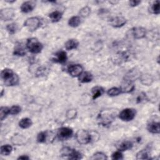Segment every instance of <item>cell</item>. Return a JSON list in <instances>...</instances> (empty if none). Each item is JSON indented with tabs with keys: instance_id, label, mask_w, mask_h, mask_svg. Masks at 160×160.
<instances>
[{
	"instance_id": "obj_1",
	"label": "cell",
	"mask_w": 160,
	"mask_h": 160,
	"mask_svg": "<svg viewBox=\"0 0 160 160\" xmlns=\"http://www.w3.org/2000/svg\"><path fill=\"white\" fill-rule=\"evenodd\" d=\"M117 111L114 109H107L101 111L97 118V121L99 124L104 126L110 125L116 119Z\"/></svg>"
},
{
	"instance_id": "obj_2",
	"label": "cell",
	"mask_w": 160,
	"mask_h": 160,
	"mask_svg": "<svg viewBox=\"0 0 160 160\" xmlns=\"http://www.w3.org/2000/svg\"><path fill=\"white\" fill-rule=\"evenodd\" d=\"M1 78L7 86H16L19 83L18 76L11 69L5 68L1 73Z\"/></svg>"
},
{
	"instance_id": "obj_3",
	"label": "cell",
	"mask_w": 160,
	"mask_h": 160,
	"mask_svg": "<svg viewBox=\"0 0 160 160\" xmlns=\"http://www.w3.org/2000/svg\"><path fill=\"white\" fill-rule=\"evenodd\" d=\"M27 48L31 53L33 54H38L41 53L43 48V46L38 39L35 38H32L27 40Z\"/></svg>"
},
{
	"instance_id": "obj_4",
	"label": "cell",
	"mask_w": 160,
	"mask_h": 160,
	"mask_svg": "<svg viewBox=\"0 0 160 160\" xmlns=\"http://www.w3.org/2000/svg\"><path fill=\"white\" fill-rule=\"evenodd\" d=\"M76 139L81 144H87L91 142V132L85 129H81L77 131Z\"/></svg>"
},
{
	"instance_id": "obj_5",
	"label": "cell",
	"mask_w": 160,
	"mask_h": 160,
	"mask_svg": "<svg viewBox=\"0 0 160 160\" xmlns=\"http://www.w3.org/2000/svg\"><path fill=\"white\" fill-rule=\"evenodd\" d=\"M41 25V22L40 18L37 17H32L28 18L25 23L24 26L27 28L30 32H35L37 30Z\"/></svg>"
},
{
	"instance_id": "obj_6",
	"label": "cell",
	"mask_w": 160,
	"mask_h": 160,
	"mask_svg": "<svg viewBox=\"0 0 160 160\" xmlns=\"http://www.w3.org/2000/svg\"><path fill=\"white\" fill-rule=\"evenodd\" d=\"M136 109L133 108H126L123 109L119 114V118L124 121H132L136 116Z\"/></svg>"
},
{
	"instance_id": "obj_7",
	"label": "cell",
	"mask_w": 160,
	"mask_h": 160,
	"mask_svg": "<svg viewBox=\"0 0 160 160\" xmlns=\"http://www.w3.org/2000/svg\"><path fill=\"white\" fill-rule=\"evenodd\" d=\"M119 88L121 91V93H128L132 92L134 90L135 86L133 81L125 78L123 80L121 84V86Z\"/></svg>"
},
{
	"instance_id": "obj_8",
	"label": "cell",
	"mask_w": 160,
	"mask_h": 160,
	"mask_svg": "<svg viewBox=\"0 0 160 160\" xmlns=\"http://www.w3.org/2000/svg\"><path fill=\"white\" fill-rule=\"evenodd\" d=\"M15 17V12L13 8H7L1 10L0 12V17L3 21L12 20Z\"/></svg>"
},
{
	"instance_id": "obj_9",
	"label": "cell",
	"mask_w": 160,
	"mask_h": 160,
	"mask_svg": "<svg viewBox=\"0 0 160 160\" xmlns=\"http://www.w3.org/2000/svg\"><path fill=\"white\" fill-rule=\"evenodd\" d=\"M73 134V131L71 128L68 127H62L59 129L58 135L61 139H68L70 138Z\"/></svg>"
},
{
	"instance_id": "obj_10",
	"label": "cell",
	"mask_w": 160,
	"mask_h": 160,
	"mask_svg": "<svg viewBox=\"0 0 160 160\" xmlns=\"http://www.w3.org/2000/svg\"><path fill=\"white\" fill-rule=\"evenodd\" d=\"M68 71L71 76L79 77L83 72V68L80 65H74L68 68Z\"/></svg>"
},
{
	"instance_id": "obj_11",
	"label": "cell",
	"mask_w": 160,
	"mask_h": 160,
	"mask_svg": "<svg viewBox=\"0 0 160 160\" xmlns=\"http://www.w3.org/2000/svg\"><path fill=\"white\" fill-rule=\"evenodd\" d=\"M126 20L122 17H116L109 20V24L114 28H120L126 23Z\"/></svg>"
},
{
	"instance_id": "obj_12",
	"label": "cell",
	"mask_w": 160,
	"mask_h": 160,
	"mask_svg": "<svg viewBox=\"0 0 160 160\" xmlns=\"http://www.w3.org/2000/svg\"><path fill=\"white\" fill-rule=\"evenodd\" d=\"M146 34V29L143 27H134L131 30V35L135 39H142Z\"/></svg>"
},
{
	"instance_id": "obj_13",
	"label": "cell",
	"mask_w": 160,
	"mask_h": 160,
	"mask_svg": "<svg viewBox=\"0 0 160 160\" xmlns=\"http://www.w3.org/2000/svg\"><path fill=\"white\" fill-rule=\"evenodd\" d=\"M68 57H67V54L65 51H60L57 52L55 55V58L53 59L54 62L58 63L60 64H63L66 63L67 61Z\"/></svg>"
},
{
	"instance_id": "obj_14",
	"label": "cell",
	"mask_w": 160,
	"mask_h": 160,
	"mask_svg": "<svg viewBox=\"0 0 160 160\" xmlns=\"http://www.w3.org/2000/svg\"><path fill=\"white\" fill-rule=\"evenodd\" d=\"M35 8V3L33 2H24L22 7L21 10L24 13H28L32 12Z\"/></svg>"
},
{
	"instance_id": "obj_15",
	"label": "cell",
	"mask_w": 160,
	"mask_h": 160,
	"mask_svg": "<svg viewBox=\"0 0 160 160\" xmlns=\"http://www.w3.org/2000/svg\"><path fill=\"white\" fill-rule=\"evenodd\" d=\"M148 131L152 134H159L160 132L159 123L152 121L147 125Z\"/></svg>"
},
{
	"instance_id": "obj_16",
	"label": "cell",
	"mask_w": 160,
	"mask_h": 160,
	"mask_svg": "<svg viewBox=\"0 0 160 160\" xmlns=\"http://www.w3.org/2000/svg\"><path fill=\"white\" fill-rule=\"evenodd\" d=\"M12 142L17 146L23 145L26 143V138L22 134H15L12 138Z\"/></svg>"
},
{
	"instance_id": "obj_17",
	"label": "cell",
	"mask_w": 160,
	"mask_h": 160,
	"mask_svg": "<svg viewBox=\"0 0 160 160\" xmlns=\"http://www.w3.org/2000/svg\"><path fill=\"white\" fill-rule=\"evenodd\" d=\"M141 83L146 86H150L154 81L153 77L149 74H144L139 76Z\"/></svg>"
},
{
	"instance_id": "obj_18",
	"label": "cell",
	"mask_w": 160,
	"mask_h": 160,
	"mask_svg": "<svg viewBox=\"0 0 160 160\" xmlns=\"http://www.w3.org/2000/svg\"><path fill=\"white\" fill-rule=\"evenodd\" d=\"M93 75L90 72H83L79 76V81L82 83H90L93 80Z\"/></svg>"
},
{
	"instance_id": "obj_19",
	"label": "cell",
	"mask_w": 160,
	"mask_h": 160,
	"mask_svg": "<svg viewBox=\"0 0 160 160\" xmlns=\"http://www.w3.org/2000/svg\"><path fill=\"white\" fill-rule=\"evenodd\" d=\"M104 92V89L101 86H96L92 88L91 93L93 94V99H96L98 98L101 96Z\"/></svg>"
},
{
	"instance_id": "obj_20",
	"label": "cell",
	"mask_w": 160,
	"mask_h": 160,
	"mask_svg": "<svg viewBox=\"0 0 160 160\" xmlns=\"http://www.w3.org/2000/svg\"><path fill=\"white\" fill-rule=\"evenodd\" d=\"M79 45V42L75 39H70L65 43V48L67 50H72L76 49Z\"/></svg>"
},
{
	"instance_id": "obj_21",
	"label": "cell",
	"mask_w": 160,
	"mask_h": 160,
	"mask_svg": "<svg viewBox=\"0 0 160 160\" xmlns=\"http://www.w3.org/2000/svg\"><path fill=\"white\" fill-rule=\"evenodd\" d=\"M133 146L132 142L129 141H124L118 145V150L120 151H124L129 149H131Z\"/></svg>"
},
{
	"instance_id": "obj_22",
	"label": "cell",
	"mask_w": 160,
	"mask_h": 160,
	"mask_svg": "<svg viewBox=\"0 0 160 160\" xmlns=\"http://www.w3.org/2000/svg\"><path fill=\"white\" fill-rule=\"evenodd\" d=\"M67 156L70 159H80L82 158V154L80 152L72 149H70Z\"/></svg>"
},
{
	"instance_id": "obj_23",
	"label": "cell",
	"mask_w": 160,
	"mask_h": 160,
	"mask_svg": "<svg viewBox=\"0 0 160 160\" xmlns=\"http://www.w3.org/2000/svg\"><path fill=\"white\" fill-rule=\"evenodd\" d=\"M33 124V122L31 119L28 118H25L20 120L19 122V126L23 129H27L30 128Z\"/></svg>"
},
{
	"instance_id": "obj_24",
	"label": "cell",
	"mask_w": 160,
	"mask_h": 160,
	"mask_svg": "<svg viewBox=\"0 0 160 160\" xmlns=\"http://www.w3.org/2000/svg\"><path fill=\"white\" fill-rule=\"evenodd\" d=\"M49 18L53 23L58 22L62 18V13L60 12L55 11L49 15Z\"/></svg>"
},
{
	"instance_id": "obj_25",
	"label": "cell",
	"mask_w": 160,
	"mask_h": 160,
	"mask_svg": "<svg viewBox=\"0 0 160 160\" xmlns=\"http://www.w3.org/2000/svg\"><path fill=\"white\" fill-rule=\"evenodd\" d=\"M149 12L154 15H159L160 13V6L159 2L156 1L154 2L149 7Z\"/></svg>"
},
{
	"instance_id": "obj_26",
	"label": "cell",
	"mask_w": 160,
	"mask_h": 160,
	"mask_svg": "<svg viewBox=\"0 0 160 160\" xmlns=\"http://www.w3.org/2000/svg\"><path fill=\"white\" fill-rule=\"evenodd\" d=\"M81 24V18L79 17H73L68 21V25L73 27H78Z\"/></svg>"
},
{
	"instance_id": "obj_27",
	"label": "cell",
	"mask_w": 160,
	"mask_h": 160,
	"mask_svg": "<svg viewBox=\"0 0 160 160\" xmlns=\"http://www.w3.org/2000/svg\"><path fill=\"white\" fill-rule=\"evenodd\" d=\"M1 154L3 156H8L10 155L12 151H13V147L10 144H6L3 145L1 147Z\"/></svg>"
},
{
	"instance_id": "obj_28",
	"label": "cell",
	"mask_w": 160,
	"mask_h": 160,
	"mask_svg": "<svg viewBox=\"0 0 160 160\" xmlns=\"http://www.w3.org/2000/svg\"><path fill=\"white\" fill-rule=\"evenodd\" d=\"M10 114V108L6 106H2L0 109V118L3 121L8 114Z\"/></svg>"
},
{
	"instance_id": "obj_29",
	"label": "cell",
	"mask_w": 160,
	"mask_h": 160,
	"mask_svg": "<svg viewBox=\"0 0 160 160\" xmlns=\"http://www.w3.org/2000/svg\"><path fill=\"white\" fill-rule=\"evenodd\" d=\"M48 138V131H41L37 136V141L40 143H45Z\"/></svg>"
},
{
	"instance_id": "obj_30",
	"label": "cell",
	"mask_w": 160,
	"mask_h": 160,
	"mask_svg": "<svg viewBox=\"0 0 160 160\" xmlns=\"http://www.w3.org/2000/svg\"><path fill=\"white\" fill-rule=\"evenodd\" d=\"M149 158V152L146 149L139 151L136 154L137 159H146Z\"/></svg>"
},
{
	"instance_id": "obj_31",
	"label": "cell",
	"mask_w": 160,
	"mask_h": 160,
	"mask_svg": "<svg viewBox=\"0 0 160 160\" xmlns=\"http://www.w3.org/2000/svg\"><path fill=\"white\" fill-rule=\"evenodd\" d=\"M120 93H121V91L120 88H116V87L111 88L107 92V94L109 96H118Z\"/></svg>"
},
{
	"instance_id": "obj_32",
	"label": "cell",
	"mask_w": 160,
	"mask_h": 160,
	"mask_svg": "<svg viewBox=\"0 0 160 160\" xmlns=\"http://www.w3.org/2000/svg\"><path fill=\"white\" fill-rule=\"evenodd\" d=\"M14 55L19 56H23L26 55V51L22 46L18 45V46H17L16 48H15Z\"/></svg>"
},
{
	"instance_id": "obj_33",
	"label": "cell",
	"mask_w": 160,
	"mask_h": 160,
	"mask_svg": "<svg viewBox=\"0 0 160 160\" xmlns=\"http://www.w3.org/2000/svg\"><path fill=\"white\" fill-rule=\"evenodd\" d=\"M91 13V9L88 7H85L80 11V15L83 18L88 17Z\"/></svg>"
},
{
	"instance_id": "obj_34",
	"label": "cell",
	"mask_w": 160,
	"mask_h": 160,
	"mask_svg": "<svg viewBox=\"0 0 160 160\" xmlns=\"http://www.w3.org/2000/svg\"><path fill=\"white\" fill-rule=\"evenodd\" d=\"M7 30L8 32V33L10 35H13L15 34L17 30H18V26L16 23H11L10 25H8L7 27Z\"/></svg>"
},
{
	"instance_id": "obj_35",
	"label": "cell",
	"mask_w": 160,
	"mask_h": 160,
	"mask_svg": "<svg viewBox=\"0 0 160 160\" xmlns=\"http://www.w3.org/2000/svg\"><path fill=\"white\" fill-rule=\"evenodd\" d=\"M92 159H103V160H105L107 159L108 158L106 156V155L103 153V152H96V153H95L93 156L91 157Z\"/></svg>"
},
{
	"instance_id": "obj_36",
	"label": "cell",
	"mask_w": 160,
	"mask_h": 160,
	"mask_svg": "<svg viewBox=\"0 0 160 160\" xmlns=\"http://www.w3.org/2000/svg\"><path fill=\"white\" fill-rule=\"evenodd\" d=\"M76 114H77V112L76 111V109H69L67 113H66V117L68 119H73L76 118Z\"/></svg>"
},
{
	"instance_id": "obj_37",
	"label": "cell",
	"mask_w": 160,
	"mask_h": 160,
	"mask_svg": "<svg viewBox=\"0 0 160 160\" xmlns=\"http://www.w3.org/2000/svg\"><path fill=\"white\" fill-rule=\"evenodd\" d=\"M21 112V108L19 106L15 105L10 108V114L17 115Z\"/></svg>"
},
{
	"instance_id": "obj_38",
	"label": "cell",
	"mask_w": 160,
	"mask_h": 160,
	"mask_svg": "<svg viewBox=\"0 0 160 160\" xmlns=\"http://www.w3.org/2000/svg\"><path fill=\"white\" fill-rule=\"evenodd\" d=\"M111 158L114 160H118V159H123V155L122 153L120 151H118L113 153Z\"/></svg>"
},
{
	"instance_id": "obj_39",
	"label": "cell",
	"mask_w": 160,
	"mask_h": 160,
	"mask_svg": "<svg viewBox=\"0 0 160 160\" xmlns=\"http://www.w3.org/2000/svg\"><path fill=\"white\" fill-rule=\"evenodd\" d=\"M147 99V97L146 96V95L143 93H142L140 95H139L138 97H137V99H136V101L138 103H141L142 101H144L145 99Z\"/></svg>"
},
{
	"instance_id": "obj_40",
	"label": "cell",
	"mask_w": 160,
	"mask_h": 160,
	"mask_svg": "<svg viewBox=\"0 0 160 160\" xmlns=\"http://www.w3.org/2000/svg\"><path fill=\"white\" fill-rule=\"evenodd\" d=\"M129 3L131 7H137L138 5H139V4L141 3V2L140 1H130L129 2Z\"/></svg>"
},
{
	"instance_id": "obj_41",
	"label": "cell",
	"mask_w": 160,
	"mask_h": 160,
	"mask_svg": "<svg viewBox=\"0 0 160 160\" xmlns=\"http://www.w3.org/2000/svg\"><path fill=\"white\" fill-rule=\"evenodd\" d=\"M18 159H29L30 158H29L28 156L22 155V156H20Z\"/></svg>"
}]
</instances>
